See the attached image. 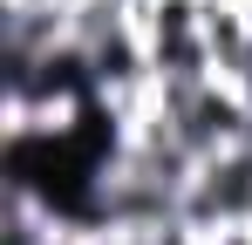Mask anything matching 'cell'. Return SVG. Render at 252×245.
<instances>
[{
    "label": "cell",
    "instance_id": "1",
    "mask_svg": "<svg viewBox=\"0 0 252 245\" xmlns=\"http://www.w3.org/2000/svg\"><path fill=\"white\" fill-rule=\"evenodd\" d=\"M129 245H205V232L191 218H170V225H129Z\"/></svg>",
    "mask_w": 252,
    "mask_h": 245
},
{
    "label": "cell",
    "instance_id": "2",
    "mask_svg": "<svg viewBox=\"0 0 252 245\" xmlns=\"http://www.w3.org/2000/svg\"><path fill=\"white\" fill-rule=\"evenodd\" d=\"M123 7H136V14H143V7H150V0H123Z\"/></svg>",
    "mask_w": 252,
    "mask_h": 245
}]
</instances>
